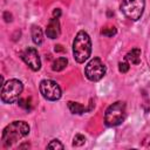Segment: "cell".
I'll return each mask as SVG.
<instances>
[{"instance_id":"3957f363","label":"cell","mask_w":150,"mask_h":150,"mask_svg":"<svg viewBox=\"0 0 150 150\" xmlns=\"http://www.w3.org/2000/svg\"><path fill=\"white\" fill-rule=\"evenodd\" d=\"M125 102L117 101L110 104L104 112V123L107 127L120 125L125 118Z\"/></svg>"},{"instance_id":"9a60e30c","label":"cell","mask_w":150,"mask_h":150,"mask_svg":"<svg viewBox=\"0 0 150 150\" xmlns=\"http://www.w3.org/2000/svg\"><path fill=\"white\" fill-rule=\"evenodd\" d=\"M47 148H48V149H63L64 145H63L59 139H53V141H50V142L47 144Z\"/></svg>"},{"instance_id":"2e32d148","label":"cell","mask_w":150,"mask_h":150,"mask_svg":"<svg viewBox=\"0 0 150 150\" xmlns=\"http://www.w3.org/2000/svg\"><path fill=\"white\" fill-rule=\"evenodd\" d=\"M116 33H117V30H116V28H115V27L103 28V29L101 30V34H102V35H104V36H108V38H110V36H114Z\"/></svg>"},{"instance_id":"5b68a950","label":"cell","mask_w":150,"mask_h":150,"mask_svg":"<svg viewBox=\"0 0 150 150\" xmlns=\"http://www.w3.org/2000/svg\"><path fill=\"white\" fill-rule=\"evenodd\" d=\"M144 6V0H122L121 11L131 21H137L143 15Z\"/></svg>"},{"instance_id":"ac0fdd59","label":"cell","mask_w":150,"mask_h":150,"mask_svg":"<svg viewBox=\"0 0 150 150\" xmlns=\"http://www.w3.org/2000/svg\"><path fill=\"white\" fill-rule=\"evenodd\" d=\"M53 15H54V18H59V16L61 15V11H60L59 8H56V9L53 12Z\"/></svg>"},{"instance_id":"9c48e42d","label":"cell","mask_w":150,"mask_h":150,"mask_svg":"<svg viewBox=\"0 0 150 150\" xmlns=\"http://www.w3.org/2000/svg\"><path fill=\"white\" fill-rule=\"evenodd\" d=\"M61 34V28H60V22L59 18H52L48 22V26L46 28V35L49 39H56Z\"/></svg>"},{"instance_id":"7a4b0ae2","label":"cell","mask_w":150,"mask_h":150,"mask_svg":"<svg viewBox=\"0 0 150 150\" xmlns=\"http://www.w3.org/2000/svg\"><path fill=\"white\" fill-rule=\"evenodd\" d=\"M91 54V40L87 32L80 30L73 41V55L76 62L83 63Z\"/></svg>"},{"instance_id":"52a82bcc","label":"cell","mask_w":150,"mask_h":150,"mask_svg":"<svg viewBox=\"0 0 150 150\" xmlns=\"http://www.w3.org/2000/svg\"><path fill=\"white\" fill-rule=\"evenodd\" d=\"M39 88L41 95L48 101H56L62 95L60 86L53 80H42L40 82Z\"/></svg>"},{"instance_id":"6da1fadb","label":"cell","mask_w":150,"mask_h":150,"mask_svg":"<svg viewBox=\"0 0 150 150\" xmlns=\"http://www.w3.org/2000/svg\"><path fill=\"white\" fill-rule=\"evenodd\" d=\"M29 125L25 121H14L2 130L1 141L5 148H9L29 134Z\"/></svg>"},{"instance_id":"30bf717a","label":"cell","mask_w":150,"mask_h":150,"mask_svg":"<svg viewBox=\"0 0 150 150\" xmlns=\"http://www.w3.org/2000/svg\"><path fill=\"white\" fill-rule=\"evenodd\" d=\"M124 60L128 61L131 64H138L141 62V49L139 48H134L130 52H128L124 56Z\"/></svg>"},{"instance_id":"8992f818","label":"cell","mask_w":150,"mask_h":150,"mask_svg":"<svg viewBox=\"0 0 150 150\" xmlns=\"http://www.w3.org/2000/svg\"><path fill=\"white\" fill-rule=\"evenodd\" d=\"M107 73V68L104 66V63L101 61L100 57H94L91 59L84 68V74L86 77L91 81V82H96L100 81Z\"/></svg>"},{"instance_id":"4fadbf2b","label":"cell","mask_w":150,"mask_h":150,"mask_svg":"<svg viewBox=\"0 0 150 150\" xmlns=\"http://www.w3.org/2000/svg\"><path fill=\"white\" fill-rule=\"evenodd\" d=\"M67 63H68L67 57L61 56V57L56 59V60L53 62V64H52V69H53L54 71H61V70H63V69L66 68Z\"/></svg>"},{"instance_id":"7c38bea8","label":"cell","mask_w":150,"mask_h":150,"mask_svg":"<svg viewBox=\"0 0 150 150\" xmlns=\"http://www.w3.org/2000/svg\"><path fill=\"white\" fill-rule=\"evenodd\" d=\"M32 39H33V42L38 46H40L43 41V34H42V29L40 26H32Z\"/></svg>"},{"instance_id":"e0dca14e","label":"cell","mask_w":150,"mask_h":150,"mask_svg":"<svg viewBox=\"0 0 150 150\" xmlns=\"http://www.w3.org/2000/svg\"><path fill=\"white\" fill-rule=\"evenodd\" d=\"M130 66H129V62L128 61H124V62H120L118 63V70L121 73H127L129 70Z\"/></svg>"},{"instance_id":"ba28073f","label":"cell","mask_w":150,"mask_h":150,"mask_svg":"<svg viewBox=\"0 0 150 150\" xmlns=\"http://www.w3.org/2000/svg\"><path fill=\"white\" fill-rule=\"evenodd\" d=\"M20 57L22 59V61L33 70V71H38L41 68V60L39 56L38 50L34 47H27L26 49H23L20 53Z\"/></svg>"},{"instance_id":"5bb4252c","label":"cell","mask_w":150,"mask_h":150,"mask_svg":"<svg viewBox=\"0 0 150 150\" xmlns=\"http://www.w3.org/2000/svg\"><path fill=\"white\" fill-rule=\"evenodd\" d=\"M84 143H86V137L83 135L77 134V135L74 136V138H73V145L74 146H81Z\"/></svg>"},{"instance_id":"277c9868","label":"cell","mask_w":150,"mask_h":150,"mask_svg":"<svg viewBox=\"0 0 150 150\" xmlns=\"http://www.w3.org/2000/svg\"><path fill=\"white\" fill-rule=\"evenodd\" d=\"M23 90V84L16 79L8 80L1 86V101L4 103H14L19 100Z\"/></svg>"},{"instance_id":"8fae6325","label":"cell","mask_w":150,"mask_h":150,"mask_svg":"<svg viewBox=\"0 0 150 150\" xmlns=\"http://www.w3.org/2000/svg\"><path fill=\"white\" fill-rule=\"evenodd\" d=\"M68 108H69V110L73 114H76V115H82V114L91 110L90 108H86L84 105L80 104L79 102H73V101H69L68 102Z\"/></svg>"}]
</instances>
